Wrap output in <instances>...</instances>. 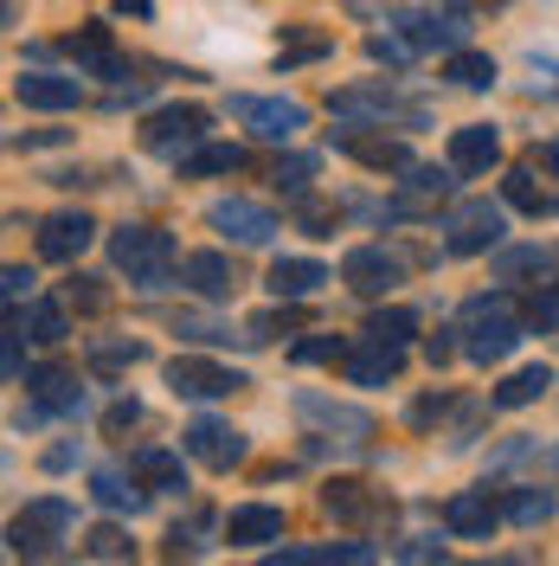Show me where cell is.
I'll use <instances>...</instances> for the list:
<instances>
[{
  "label": "cell",
  "instance_id": "53",
  "mask_svg": "<svg viewBox=\"0 0 559 566\" xmlns=\"http://www.w3.org/2000/svg\"><path fill=\"white\" fill-rule=\"evenodd\" d=\"M71 463H77V444H52V451H45V470H52V476L71 470Z\"/></svg>",
  "mask_w": 559,
  "mask_h": 566
},
{
  "label": "cell",
  "instance_id": "51",
  "mask_svg": "<svg viewBox=\"0 0 559 566\" xmlns=\"http://www.w3.org/2000/svg\"><path fill=\"white\" fill-rule=\"evenodd\" d=\"M399 560H444V541H405Z\"/></svg>",
  "mask_w": 559,
  "mask_h": 566
},
{
  "label": "cell",
  "instance_id": "21",
  "mask_svg": "<svg viewBox=\"0 0 559 566\" xmlns=\"http://www.w3.org/2000/svg\"><path fill=\"white\" fill-rule=\"evenodd\" d=\"M348 380L354 387H392L399 380V348L380 335H360V348H348Z\"/></svg>",
  "mask_w": 559,
  "mask_h": 566
},
{
  "label": "cell",
  "instance_id": "32",
  "mask_svg": "<svg viewBox=\"0 0 559 566\" xmlns=\"http://www.w3.org/2000/svg\"><path fill=\"white\" fill-rule=\"evenodd\" d=\"M399 187H405V200H399L392 212H412V200H444V193L456 187V168H451V161H444V168H419V161H412Z\"/></svg>",
  "mask_w": 559,
  "mask_h": 566
},
{
  "label": "cell",
  "instance_id": "37",
  "mask_svg": "<svg viewBox=\"0 0 559 566\" xmlns=\"http://www.w3.org/2000/svg\"><path fill=\"white\" fill-rule=\"evenodd\" d=\"M315 168H321L315 155H289V161H277V168H271V187H277V193H289V200H303V193H309V180H315Z\"/></svg>",
  "mask_w": 559,
  "mask_h": 566
},
{
  "label": "cell",
  "instance_id": "36",
  "mask_svg": "<svg viewBox=\"0 0 559 566\" xmlns=\"http://www.w3.org/2000/svg\"><path fill=\"white\" fill-rule=\"evenodd\" d=\"M65 310H71V303H52V296H45V303H33V310H27V328H33V342H45V348H59V342L71 335Z\"/></svg>",
  "mask_w": 559,
  "mask_h": 566
},
{
  "label": "cell",
  "instance_id": "35",
  "mask_svg": "<svg viewBox=\"0 0 559 566\" xmlns=\"http://www.w3.org/2000/svg\"><path fill=\"white\" fill-rule=\"evenodd\" d=\"M77 547H84L91 560H129V554H136V541H129V528H116V522H97V528L84 534Z\"/></svg>",
  "mask_w": 559,
  "mask_h": 566
},
{
  "label": "cell",
  "instance_id": "39",
  "mask_svg": "<svg viewBox=\"0 0 559 566\" xmlns=\"http://www.w3.org/2000/svg\"><path fill=\"white\" fill-rule=\"evenodd\" d=\"M367 335H380L392 348H405L412 335H419V310H380V316L367 322Z\"/></svg>",
  "mask_w": 559,
  "mask_h": 566
},
{
  "label": "cell",
  "instance_id": "11",
  "mask_svg": "<svg viewBox=\"0 0 559 566\" xmlns=\"http://www.w3.org/2000/svg\"><path fill=\"white\" fill-rule=\"evenodd\" d=\"M207 226L212 232H225L232 245H271L283 226L271 207H257V200H212L207 207Z\"/></svg>",
  "mask_w": 559,
  "mask_h": 566
},
{
  "label": "cell",
  "instance_id": "10",
  "mask_svg": "<svg viewBox=\"0 0 559 566\" xmlns=\"http://www.w3.org/2000/svg\"><path fill=\"white\" fill-rule=\"evenodd\" d=\"M341 283H348L354 296H386V290L405 283V258L386 251V245H354L341 258Z\"/></svg>",
  "mask_w": 559,
  "mask_h": 566
},
{
  "label": "cell",
  "instance_id": "27",
  "mask_svg": "<svg viewBox=\"0 0 559 566\" xmlns=\"http://www.w3.org/2000/svg\"><path fill=\"white\" fill-rule=\"evenodd\" d=\"M328 109H335V116H348V123H360V116L386 123V116H399V97H392L386 84H354V91H335Z\"/></svg>",
  "mask_w": 559,
  "mask_h": 566
},
{
  "label": "cell",
  "instance_id": "22",
  "mask_svg": "<svg viewBox=\"0 0 559 566\" xmlns=\"http://www.w3.org/2000/svg\"><path fill=\"white\" fill-rule=\"evenodd\" d=\"M225 541H232V547H271V541H283V509H271V502L232 509V515H225Z\"/></svg>",
  "mask_w": 559,
  "mask_h": 566
},
{
  "label": "cell",
  "instance_id": "40",
  "mask_svg": "<svg viewBox=\"0 0 559 566\" xmlns=\"http://www.w3.org/2000/svg\"><path fill=\"white\" fill-rule=\"evenodd\" d=\"M65 303L77 310V316H104V310H109L104 277H71V283H65Z\"/></svg>",
  "mask_w": 559,
  "mask_h": 566
},
{
  "label": "cell",
  "instance_id": "26",
  "mask_svg": "<svg viewBox=\"0 0 559 566\" xmlns=\"http://www.w3.org/2000/svg\"><path fill=\"white\" fill-rule=\"evenodd\" d=\"M547 387H553V367H547V360H527V367H515V374L495 387V406H502V412H521L534 399H547Z\"/></svg>",
  "mask_w": 559,
  "mask_h": 566
},
{
  "label": "cell",
  "instance_id": "48",
  "mask_svg": "<svg viewBox=\"0 0 559 566\" xmlns=\"http://www.w3.org/2000/svg\"><path fill=\"white\" fill-rule=\"evenodd\" d=\"M129 424H141V399H116L104 412V431H129Z\"/></svg>",
  "mask_w": 559,
  "mask_h": 566
},
{
  "label": "cell",
  "instance_id": "46",
  "mask_svg": "<svg viewBox=\"0 0 559 566\" xmlns=\"http://www.w3.org/2000/svg\"><path fill=\"white\" fill-rule=\"evenodd\" d=\"M296 226H303V232H315V239H328V226H335V207H321V200H309V193H303V207H296Z\"/></svg>",
  "mask_w": 559,
  "mask_h": 566
},
{
  "label": "cell",
  "instance_id": "16",
  "mask_svg": "<svg viewBox=\"0 0 559 566\" xmlns=\"http://www.w3.org/2000/svg\"><path fill=\"white\" fill-rule=\"evenodd\" d=\"M65 52L77 59V71H91V77H123V52H116V33H109L104 20H91V27H77L65 39Z\"/></svg>",
  "mask_w": 559,
  "mask_h": 566
},
{
  "label": "cell",
  "instance_id": "7",
  "mask_svg": "<svg viewBox=\"0 0 559 566\" xmlns=\"http://www.w3.org/2000/svg\"><path fill=\"white\" fill-rule=\"evenodd\" d=\"M232 116L264 142H296L309 129V104H296V97H232Z\"/></svg>",
  "mask_w": 559,
  "mask_h": 566
},
{
  "label": "cell",
  "instance_id": "23",
  "mask_svg": "<svg viewBox=\"0 0 559 566\" xmlns=\"http://www.w3.org/2000/svg\"><path fill=\"white\" fill-rule=\"evenodd\" d=\"M264 283H271L277 303H303V296H315L321 283H335V277H328V264H315V258H277Z\"/></svg>",
  "mask_w": 559,
  "mask_h": 566
},
{
  "label": "cell",
  "instance_id": "41",
  "mask_svg": "<svg viewBox=\"0 0 559 566\" xmlns=\"http://www.w3.org/2000/svg\"><path fill=\"white\" fill-rule=\"evenodd\" d=\"M296 310H264V316H251L245 322V342L251 348H264V342H277V335H289V328H296Z\"/></svg>",
  "mask_w": 559,
  "mask_h": 566
},
{
  "label": "cell",
  "instance_id": "14",
  "mask_svg": "<svg viewBox=\"0 0 559 566\" xmlns=\"http://www.w3.org/2000/svg\"><path fill=\"white\" fill-rule=\"evenodd\" d=\"M180 283H187L193 296H207V303H232L239 283H245V271H239L225 251H193V258H180Z\"/></svg>",
  "mask_w": 559,
  "mask_h": 566
},
{
  "label": "cell",
  "instance_id": "47",
  "mask_svg": "<svg viewBox=\"0 0 559 566\" xmlns=\"http://www.w3.org/2000/svg\"><path fill=\"white\" fill-rule=\"evenodd\" d=\"M527 322H534V328H553V322H559V283L534 290V303H527Z\"/></svg>",
  "mask_w": 559,
  "mask_h": 566
},
{
  "label": "cell",
  "instance_id": "25",
  "mask_svg": "<svg viewBox=\"0 0 559 566\" xmlns=\"http://www.w3.org/2000/svg\"><path fill=\"white\" fill-rule=\"evenodd\" d=\"M180 180H207V175H239L245 168V148L239 142H200V148H187L175 161Z\"/></svg>",
  "mask_w": 559,
  "mask_h": 566
},
{
  "label": "cell",
  "instance_id": "24",
  "mask_svg": "<svg viewBox=\"0 0 559 566\" xmlns=\"http://www.w3.org/2000/svg\"><path fill=\"white\" fill-rule=\"evenodd\" d=\"M129 470L141 476V490L148 495H180L187 490V470H180V451H161V444H141Z\"/></svg>",
  "mask_w": 559,
  "mask_h": 566
},
{
  "label": "cell",
  "instance_id": "52",
  "mask_svg": "<svg viewBox=\"0 0 559 566\" xmlns=\"http://www.w3.org/2000/svg\"><path fill=\"white\" fill-rule=\"evenodd\" d=\"M456 354V342L451 335H444V328H437V335H431V342H424V360H431V367H444V360H451Z\"/></svg>",
  "mask_w": 559,
  "mask_h": 566
},
{
  "label": "cell",
  "instance_id": "31",
  "mask_svg": "<svg viewBox=\"0 0 559 566\" xmlns=\"http://www.w3.org/2000/svg\"><path fill=\"white\" fill-rule=\"evenodd\" d=\"M335 52V39L321 33V27H289L277 45V65L283 71H296V65H315V59H328Z\"/></svg>",
  "mask_w": 559,
  "mask_h": 566
},
{
  "label": "cell",
  "instance_id": "6",
  "mask_svg": "<svg viewBox=\"0 0 559 566\" xmlns=\"http://www.w3.org/2000/svg\"><path fill=\"white\" fill-rule=\"evenodd\" d=\"M168 387L175 399H225V392L251 387L239 367H225V360H207V354H175L168 360Z\"/></svg>",
  "mask_w": 559,
  "mask_h": 566
},
{
  "label": "cell",
  "instance_id": "28",
  "mask_svg": "<svg viewBox=\"0 0 559 566\" xmlns=\"http://www.w3.org/2000/svg\"><path fill=\"white\" fill-rule=\"evenodd\" d=\"M502 515H508L515 528H547V522L559 515V495L547 490V483H521V490H508Z\"/></svg>",
  "mask_w": 559,
  "mask_h": 566
},
{
  "label": "cell",
  "instance_id": "38",
  "mask_svg": "<svg viewBox=\"0 0 559 566\" xmlns=\"http://www.w3.org/2000/svg\"><path fill=\"white\" fill-rule=\"evenodd\" d=\"M136 360H148L141 342H97V348H91V374H123V367H136Z\"/></svg>",
  "mask_w": 559,
  "mask_h": 566
},
{
  "label": "cell",
  "instance_id": "8",
  "mask_svg": "<svg viewBox=\"0 0 559 566\" xmlns=\"http://www.w3.org/2000/svg\"><path fill=\"white\" fill-rule=\"evenodd\" d=\"M399 33L419 52H463L470 39V7H419V13H399Z\"/></svg>",
  "mask_w": 559,
  "mask_h": 566
},
{
  "label": "cell",
  "instance_id": "54",
  "mask_svg": "<svg viewBox=\"0 0 559 566\" xmlns=\"http://www.w3.org/2000/svg\"><path fill=\"white\" fill-rule=\"evenodd\" d=\"M116 13H136V20H148V0H116Z\"/></svg>",
  "mask_w": 559,
  "mask_h": 566
},
{
  "label": "cell",
  "instance_id": "19",
  "mask_svg": "<svg viewBox=\"0 0 559 566\" xmlns=\"http://www.w3.org/2000/svg\"><path fill=\"white\" fill-rule=\"evenodd\" d=\"M495 161H502V136H495V123H463L451 136V168L456 175H489Z\"/></svg>",
  "mask_w": 559,
  "mask_h": 566
},
{
  "label": "cell",
  "instance_id": "17",
  "mask_svg": "<svg viewBox=\"0 0 559 566\" xmlns=\"http://www.w3.org/2000/svg\"><path fill=\"white\" fill-rule=\"evenodd\" d=\"M27 392L39 399V412H84V387H77V374H71L65 360H45L27 374Z\"/></svg>",
  "mask_w": 559,
  "mask_h": 566
},
{
  "label": "cell",
  "instance_id": "9",
  "mask_svg": "<svg viewBox=\"0 0 559 566\" xmlns=\"http://www.w3.org/2000/svg\"><path fill=\"white\" fill-rule=\"evenodd\" d=\"M180 444H187V458H200L207 470H239L251 458V438L232 419H193L180 431Z\"/></svg>",
  "mask_w": 559,
  "mask_h": 566
},
{
  "label": "cell",
  "instance_id": "55",
  "mask_svg": "<svg viewBox=\"0 0 559 566\" xmlns=\"http://www.w3.org/2000/svg\"><path fill=\"white\" fill-rule=\"evenodd\" d=\"M540 161H547V168L559 175V142H547V148H540Z\"/></svg>",
  "mask_w": 559,
  "mask_h": 566
},
{
  "label": "cell",
  "instance_id": "12",
  "mask_svg": "<svg viewBox=\"0 0 559 566\" xmlns=\"http://www.w3.org/2000/svg\"><path fill=\"white\" fill-rule=\"evenodd\" d=\"M321 509H328L335 522H348V528H380L386 515H392L386 490H373V483H354V476H335V483L321 490Z\"/></svg>",
  "mask_w": 559,
  "mask_h": 566
},
{
  "label": "cell",
  "instance_id": "4",
  "mask_svg": "<svg viewBox=\"0 0 559 566\" xmlns=\"http://www.w3.org/2000/svg\"><path fill=\"white\" fill-rule=\"evenodd\" d=\"M212 129V109L207 104H168V109H155L148 123H141V148L148 155H187V148H200Z\"/></svg>",
  "mask_w": 559,
  "mask_h": 566
},
{
  "label": "cell",
  "instance_id": "1",
  "mask_svg": "<svg viewBox=\"0 0 559 566\" xmlns=\"http://www.w3.org/2000/svg\"><path fill=\"white\" fill-rule=\"evenodd\" d=\"M534 328L527 322V310L508 296V290H495V296H470L463 303V354L470 360H483V367H495V360H508V354L521 348V335Z\"/></svg>",
  "mask_w": 559,
  "mask_h": 566
},
{
  "label": "cell",
  "instance_id": "18",
  "mask_svg": "<svg viewBox=\"0 0 559 566\" xmlns=\"http://www.w3.org/2000/svg\"><path fill=\"white\" fill-rule=\"evenodd\" d=\"M296 412L321 431H348V444L360 438H373V412H360V406H341V399H321V392H296Z\"/></svg>",
  "mask_w": 559,
  "mask_h": 566
},
{
  "label": "cell",
  "instance_id": "30",
  "mask_svg": "<svg viewBox=\"0 0 559 566\" xmlns=\"http://www.w3.org/2000/svg\"><path fill=\"white\" fill-rule=\"evenodd\" d=\"M91 495L104 502L109 515H141V502H148L136 470H129V476H123V470H97V476H91Z\"/></svg>",
  "mask_w": 559,
  "mask_h": 566
},
{
  "label": "cell",
  "instance_id": "49",
  "mask_svg": "<svg viewBox=\"0 0 559 566\" xmlns=\"http://www.w3.org/2000/svg\"><path fill=\"white\" fill-rule=\"evenodd\" d=\"M33 271H27V264H7V277H0V296H7V303H20V296H27V290H33Z\"/></svg>",
  "mask_w": 559,
  "mask_h": 566
},
{
  "label": "cell",
  "instance_id": "13",
  "mask_svg": "<svg viewBox=\"0 0 559 566\" xmlns=\"http://www.w3.org/2000/svg\"><path fill=\"white\" fill-rule=\"evenodd\" d=\"M91 239H97V219L77 212V207L45 212V219H39V258H45V264H77Z\"/></svg>",
  "mask_w": 559,
  "mask_h": 566
},
{
  "label": "cell",
  "instance_id": "2",
  "mask_svg": "<svg viewBox=\"0 0 559 566\" xmlns=\"http://www.w3.org/2000/svg\"><path fill=\"white\" fill-rule=\"evenodd\" d=\"M109 258H116V271L136 283V290H168L175 283V239L161 232V226H116L109 232Z\"/></svg>",
  "mask_w": 559,
  "mask_h": 566
},
{
  "label": "cell",
  "instance_id": "50",
  "mask_svg": "<svg viewBox=\"0 0 559 566\" xmlns=\"http://www.w3.org/2000/svg\"><path fill=\"white\" fill-rule=\"evenodd\" d=\"M367 52H373V59H380V65H405V45H399V39H367Z\"/></svg>",
  "mask_w": 559,
  "mask_h": 566
},
{
  "label": "cell",
  "instance_id": "34",
  "mask_svg": "<svg viewBox=\"0 0 559 566\" xmlns=\"http://www.w3.org/2000/svg\"><path fill=\"white\" fill-rule=\"evenodd\" d=\"M547 271H553V251H540V245H521V251H502V258H495V277L502 283L547 277Z\"/></svg>",
  "mask_w": 559,
  "mask_h": 566
},
{
  "label": "cell",
  "instance_id": "20",
  "mask_svg": "<svg viewBox=\"0 0 559 566\" xmlns=\"http://www.w3.org/2000/svg\"><path fill=\"white\" fill-rule=\"evenodd\" d=\"M495 509L489 490H456L451 502H444V534H456V541H483V534L495 528Z\"/></svg>",
  "mask_w": 559,
  "mask_h": 566
},
{
  "label": "cell",
  "instance_id": "5",
  "mask_svg": "<svg viewBox=\"0 0 559 566\" xmlns=\"http://www.w3.org/2000/svg\"><path fill=\"white\" fill-rule=\"evenodd\" d=\"M444 251L451 258H476V251H495L502 245V232H508V219H502V207H489V200H463V207L444 212Z\"/></svg>",
  "mask_w": 559,
  "mask_h": 566
},
{
  "label": "cell",
  "instance_id": "15",
  "mask_svg": "<svg viewBox=\"0 0 559 566\" xmlns=\"http://www.w3.org/2000/svg\"><path fill=\"white\" fill-rule=\"evenodd\" d=\"M13 97L27 109H77L84 104V84L65 77V71H20L13 77Z\"/></svg>",
  "mask_w": 559,
  "mask_h": 566
},
{
  "label": "cell",
  "instance_id": "29",
  "mask_svg": "<svg viewBox=\"0 0 559 566\" xmlns=\"http://www.w3.org/2000/svg\"><path fill=\"white\" fill-rule=\"evenodd\" d=\"M335 148H348L354 161H367V168H399V175H405V168H412V148H405V142H386V136H354V129H341V136H335Z\"/></svg>",
  "mask_w": 559,
  "mask_h": 566
},
{
  "label": "cell",
  "instance_id": "42",
  "mask_svg": "<svg viewBox=\"0 0 559 566\" xmlns=\"http://www.w3.org/2000/svg\"><path fill=\"white\" fill-rule=\"evenodd\" d=\"M502 193H508V207H521V212H547V193L534 187V175H527V168H508Z\"/></svg>",
  "mask_w": 559,
  "mask_h": 566
},
{
  "label": "cell",
  "instance_id": "33",
  "mask_svg": "<svg viewBox=\"0 0 559 566\" xmlns=\"http://www.w3.org/2000/svg\"><path fill=\"white\" fill-rule=\"evenodd\" d=\"M444 77H451L456 91H489L495 84V59L489 52H451V59H444Z\"/></svg>",
  "mask_w": 559,
  "mask_h": 566
},
{
  "label": "cell",
  "instance_id": "43",
  "mask_svg": "<svg viewBox=\"0 0 559 566\" xmlns=\"http://www.w3.org/2000/svg\"><path fill=\"white\" fill-rule=\"evenodd\" d=\"M341 354H348V342H341V335H315V342H296V348H289V360L315 367V360H341Z\"/></svg>",
  "mask_w": 559,
  "mask_h": 566
},
{
  "label": "cell",
  "instance_id": "45",
  "mask_svg": "<svg viewBox=\"0 0 559 566\" xmlns=\"http://www.w3.org/2000/svg\"><path fill=\"white\" fill-rule=\"evenodd\" d=\"M444 412H451V392H424V399H412V412H405V419L419 424V431H431Z\"/></svg>",
  "mask_w": 559,
  "mask_h": 566
},
{
  "label": "cell",
  "instance_id": "3",
  "mask_svg": "<svg viewBox=\"0 0 559 566\" xmlns=\"http://www.w3.org/2000/svg\"><path fill=\"white\" fill-rule=\"evenodd\" d=\"M71 522H77V509L59 502V495H39L27 502V515H13V528H7V554H20V560H39V554H52V541H65Z\"/></svg>",
  "mask_w": 559,
  "mask_h": 566
},
{
  "label": "cell",
  "instance_id": "44",
  "mask_svg": "<svg viewBox=\"0 0 559 566\" xmlns=\"http://www.w3.org/2000/svg\"><path fill=\"white\" fill-rule=\"evenodd\" d=\"M27 335H33V328H27L20 316L7 322V380H20V374H27Z\"/></svg>",
  "mask_w": 559,
  "mask_h": 566
}]
</instances>
